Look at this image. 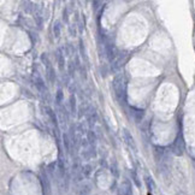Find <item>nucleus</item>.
Masks as SVG:
<instances>
[{
    "instance_id": "obj_1",
    "label": "nucleus",
    "mask_w": 195,
    "mask_h": 195,
    "mask_svg": "<svg viewBox=\"0 0 195 195\" xmlns=\"http://www.w3.org/2000/svg\"><path fill=\"white\" fill-rule=\"evenodd\" d=\"M123 135H124V140L127 141V143L130 146V147H133L134 149L136 148V146H135V142H134V139H133V136L130 135V133L125 129L124 131H123Z\"/></svg>"
}]
</instances>
